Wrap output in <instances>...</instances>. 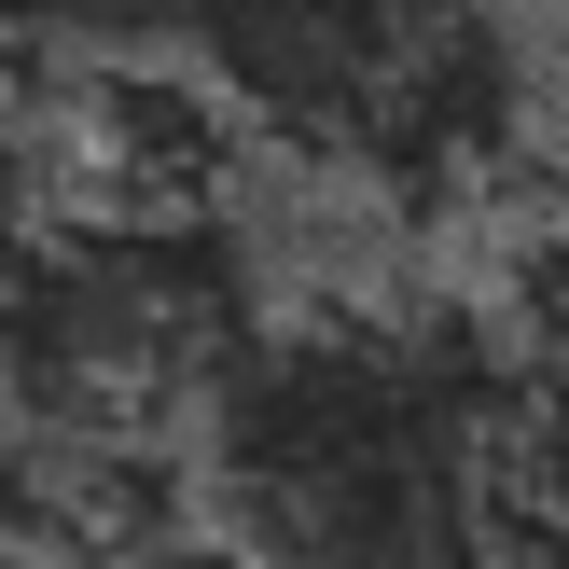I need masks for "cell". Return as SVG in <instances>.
<instances>
[{
  "label": "cell",
  "instance_id": "1",
  "mask_svg": "<svg viewBox=\"0 0 569 569\" xmlns=\"http://www.w3.org/2000/svg\"><path fill=\"white\" fill-rule=\"evenodd\" d=\"M515 333L431 292H306L194 389V500L264 569H487Z\"/></svg>",
  "mask_w": 569,
  "mask_h": 569
},
{
  "label": "cell",
  "instance_id": "2",
  "mask_svg": "<svg viewBox=\"0 0 569 569\" xmlns=\"http://www.w3.org/2000/svg\"><path fill=\"white\" fill-rule=\"evenodd\" d=\"M264 320V264L222 209H70L0 264V403L14 417H181Z\"/></svg>",
  "mask_w": 569,
  "mask_h": 569
},
{
  "label": "cell",
  "instance_id": "3",
  "mask_svg": "<svg viewBox=\"0 0 569 569\" xmlns=\"http://www.w3.org/2000/svg\"><path fill=\"white\" fill-rule=\"evenodd\" d=\"M417 14L431 0H194L181 56L250 111V139L361 167V139H376L389 83L417 56Z\"/></svg>",
  "mask_w": 569,
  "mask_h": 569
},
{
  "label": "cell",
  "instance_id": "4",
  "mask_svg": "<svg viewBox=\"0 0 569 569\" xmlns=\"http://www.w3.org/2000/svg\"><path fill=\"white\" fill-rule=\"evenodd\" d=\"M56 139H70V181L98 209H222L237 167H250V111L181 42L83 56L70 98H56Z\"/></svg>",
  "mask_w": 569,
  "mask_h": 569
},
{
  "label": "cell",
  "instance_id": "5",
  "mask_svg": "<svg viewBox=\"0 0 569 569\" xmlns=\"http://www.w3.org/2000/svg\"><path fill=\"white\" fill-rule=\"evenodd\" d=\"M0 569H70V556H42V542H28L14 515H0Z\"/></svg>",
  "mask_w": 569,
  "mask_h": 569
}]
</instances>
